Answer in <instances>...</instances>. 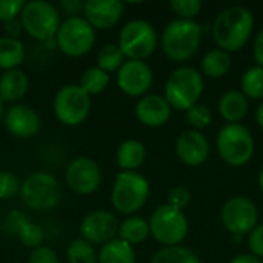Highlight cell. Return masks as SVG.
I'll use <instances>...</instances> for the list:
<instances>
[{
	"label": "cell",
	"instance_id": "3",
	"mask_svg": "<svg viewBox=\"0 0 263 263\" xmlns=\"http://www.w3.org/2000/svg\"><path fill=\"white\" fill-rule=\"evenodd\" d=\"M203 92V77L191 66H180L174 69L165 86V99L171 108L188 111L194 106Z\"/></svg>",
	"mask_w": 263,
	"mask_h": 263
},
{
	"label": "cell",
	"instance_id": "5",
	"mask_svg": "<svg viewBox=\"0 0 263 263\" xmlns=\"http://www.w3.org/2000/svg\"><path fill=\"white\" fill-rule=\"evenodd\" d=\"M23 203L34 211H51L62 200V186L48 173H34L20 186Z\"/></svg>",
	"mask_w": 263,
	"mask_h": 263
},
{
	"label": "cell",
	"instance_id": "34",
	"mask_svg": "<svg viewBox=\"0 0 263 263\" xmlns=\"http://www.w3.org/2000/svg\"><path fill=\"white\" fill-rule=\"evenodd\" d=\"M173 11L183 20H193L202 9L200 0H173L170 3Z\"/></svg>",
	"mask_w": 263,
	"mask_h": 263
},
{
	"label": "cell",
	"instance_id": "43",
	"mask_svg": "<svg viewBox=\"0 0 263 263\" xmlns=\"http://www.w3.org/2000/svg\"><path fill=\"white\" fill-rule=\"evenodd\" d=\"M230 263H262V260L254 257L253 254H240V256H236L234 259H231Z\"/></svg>",
	"mask_w": 263,
	"mask_h": 263
},
{
	"label": "cell",
	"instance_id": "32",
	"mask_svg": "<svg viewBox=\"0 0 263 263\" xmlns=\"http://www.w3.org/2000/svg\"><path fill=\"white\" fill-rule=\"evenodd\" d=\"M66 257L69 263H97V253L91 243L86 240L74 239L66 251Z\"/></svg>",
	"mask_w": 263,
	"mask_h": 263
},
{
	"label": "cell",
	"instance_id": "20",
	"mask_svg": "<svg viewBox=\"0 0 263 263\" xmlns=\"http://www.w3.org/2000/svg\"><path fill=\"white\" fill-rule=\"evenodd\" d=\"M28 91V77L20 69H9L0 76V100L18 102Z\"/></svg>",
	"mask_w": 263,
	"mask_h": 263
},
{
	"label": "cell",
	"instance_id": "8",
	"mask_svg": "<svg viewBox=\"0 0 263 263\" xmlns=\"http://www.w3.org/2000/svg\"><path fill=\"white\" fill-rule=\"evenodd\" d=\"M20 22L23 25V31H26L32 39L45 42L55 35L60 26V12L49 2L31 0L25 3L20 12Z\"/></svg>",
	"mask_w": 263,
	"mask_h": 263
},
{
	"label": "cell",
	"instance_id": "30",
	"mask_svg": "<svg viewBox=\"0 0 263 263\" xmlns=\"http://www.w3.org/2000/svg\"><path fill=\"white\" fill-rule=\"evenodd\" d=\"M123 63H125V55L119 48V45L116 43L105 45L97 54V68H100L108 74L119 71Z\"/></svg>",
	"mask_w": 263,
	"mask_h": 263
},
{
	"label": "cell",
	"instance_id": "28",
	"mask_svg": "<svg viewBox=\"0 0 263 263\" xmlns=\"http://www.w3.org/2000/svg\"><path fill=\"white\" fill-rule=\"evenodd\" d=\"M151 263H202L196 253L185 247H165L159 250Z\"/></svg>",
	"mask_w": 263,
	"mask_h": 263
},
{
	"label": "cell",
	"instance_id": "10",
	"mask_svg": "<svg viewBox=\"0 0 263 263\" xmlns=\"http://www.w3.org/2000/svg\"><path fill=\"white\" fill-rule=\"evenodd\" d=\"M59 49L69 57H80L89 52L96 42L94 28L83 17H68L55 32Z\"/></svg>",
	"mask_w": 263,
	"mask_h": 263
},
{
	"label": "cell",
	"instance_id": "46",
	"mask_svg": "<svg viewBox=\"0 0 263 263\" xmlns=\"http://www.w3.org/2000/svg\"><path fill=\"white\" fill-rule=\"evenodd\" d=\"M3 117V102L0 100V119Z\"/></svg>",
	"mask_w": 263,
	"mask_h": 263
},
{
	"label": "cell",
	"instance_id": "11",
	"mask_svg": "<svg viewBox=\"0 0 263 263\" xmlns=\"http://www.w3.org/2000/svg\"><path fill=\"white\" fill-rule=\"evenodd\" d=\"M91 97L79 85H66L57 91L54 112L60 123L66 126L80 125L89 114Z\"/></svg>",
	"mask_w": 263,
	"mask_h": 263
},
{
	"label": "cell",
	"instance_id": "33",
	"mask_svg": "<svg viewBox=\"0 0 263 263\" xmlns=\"http://www.w3.org/2000/svg\"><path fill=\"white\" fill-rule=\"evenodd\" d=\"M186 119H188L190 125L196 131H199V129H205L210 126V123L213 122V112L208 106L196 103L194 106H191L186 111Z\"/></svg>",
	"mask_w": 263,
	"mask_h": 263
},
{
	"label": "cell",
	"instance_id": "38",
	"mask_svg": "<svg viewBox=\"0 0 263 263\" xmlns=\"http://www.w3.org/2000/svg\"><path fill=\"white\" fill-rule=\"evenodd\" d=\"M28 263H60L57 253L49 247L34 248L29 254Z\"/></svg>",
	"mask_w": 263,
	"mask_h": 263
},
{
	"label": "cell",
	"instance_id": "14",
	"mask_svg": "<svg viewBox=\"0 0 263 263\" xmlns=\"http://www.w3.org/2000/svg\"><path fill=\"white\" fill-rule=\"evenodd\" d=\"M119 233V222L109 211L89 213L80 225V236L91 245H105L116 239Z\"/></svg>",
	"mask_w": 263,
	"mask_h": 263
},
{
	"label": "cell",
	"instance_id": "42",
	"mask_svg": "<svg viewBox=\"0 0 263 263\" xmlns=\"http://www.w3.org/2000/svg\"><path fill=\"white\" fill-rule=\"evenodd\" d=\"M254 60L257 62V66L263 68V29L254 39Z\"/></svg>",
	"mask_w": 263,
	"mask_h": 263
},
{
	"label": "cell",
	"instance_id": "35",
	"mask_svg": "<svg viewBox=\"0 0 263 263\" xmlns=\"http://www.w3.org/2000/svg\"><path fill=\"white\" fill-rule=\"evenodd\" d=\"M20 183L17 177L9 171H0V199L8 200L20 193Z\"/></svg>",
	"mask_w": 263,
	"mask_h": 263
},
{
	"label": "cell",
	"instance_id": "2",
	"mask_svg": "<svg viewBox=\"0 0 263 263\" xmlns=\"http://www.w3.org/2000/svg\"><path fill=\"white\" fill-rule=\"evenodd\" d=\"M200 35L202 28L197 22L176 18L170 22L162 32V49L170 60L185 62L197 52Z\"/></svg>",
	"mask_w": 263,
	"mask_h": 263
},
{
	"label": "cell",
	"instance_id": "24",
	"mask_svg": "<svg viewBox=\"0 0 263 263\" xmlns=\"http://www.w3.org/2000/svg\"><path fill=\"white\" fill-rule=\"evenodd\" d=\"M25 60V45L18 39L0 37V69L9 71Z\"/></svg>",
	"mask_w": 263,
	"mask_h": 263
},
{
	"label": "cell",
	"instance_id": "21",
	"mask_svg": "<svg viewBox=\"0 0 263 263\" xmlns=\"http://www.w3.org/2000/svg\"><path fill=\"white\" fill-rule=\"evenodd\" d=\"M250 109V103L248 99L243 96L242 91H228L220 97L219 102V112L220 116L230 122V123H237L240 122Z\"/></svg>",
	"mask_w": 263,
	"mask_h": 263
},
{
	"label": "cell",
	"instance_id": "45",
	"mask_svg": "<svg viewBox=\"0 0 263 263\" xmlns=\"http://www.w3.org/2000/svg\"><path fill=\"white\" fill-rule=\"evenodd\" d=\"M259 188H260V191L263 193V170L260 171V174H259Z\"/></svg>",
	"mask_w": 263,
	"mask_h": 263
},
{
	"label": "cell",
	"instance_id": "6",
	"mask_svg": "<svg viewBox=\"0 0 263 263\" xmlns=\"http://www.w3.org/2000/svg\"><path fill=\"white\" fill-rule=\"evenodd\" d=\"M217 151L225 163L231 166H243L254 154V139L247 126L240 123H228L217 136Z\"/></svg>",
	"mask_w": 263,
	"mask_h": 263
},
{
	"label": "cell",
	"instance_id": "16",
	"mask_svg": "<svg viewBox=\"0 0 263 263\" xmlns=\"http://www.w3.org/2000/svg\"><path fill=\"white\" fill-rule=\"evenodd\" d=\"M125 5L120 0H88L83 14L86 22L96 29H109L122 18Z\"/></svg>",
	"mask_w": 263,
	"mask_h": 263
},
{
	"label": "cell",
	"instance_id": "39",
	"mask_svg": "<svg viewBox=\"0 0 263 263\" xmlns=\"http://www.w3.org/2000/svg\"><path fill=\"white\" fill-rule=\"evenodd\" d=\"M248 245H250V250H251L253 256L262 260L263 259V223L262 225H257V227L250 233Z\"/></svg>",
	"mask_w": 263,
	"mask_h": 263
},
{
	"label": "cell",
	"instance_id": "25",
	"mask_svg": "<svg viewBox=\"0 0 263 263\" xmlns=\"http://www.w3.org/2000/svg\"><path fill=\"white\" fill-rule=\"evenodd\" d=\"M231 68V55L230 52L217 48L211 49L203 55L202 60V69L203 74H206L211 79H220L223 77Z\"/></svg>",
	"mask_w": 263,
	"mask_h": 263
},
{
	"label": "cell",
	"instance_id": "18",
	"mask_svg": "<svg viewBox=\"0 0 263 263\" xmlns=\"http://www.w3.org/2000/svg\"><path fill=\"white\" fill-rule=\"evenodd\" d=\"M3 119L8 133L18 139H29L40 129V117L32 108L25 105H12Z\"/></svg>",
	"mask_w": 263,
	"mask_h": 263
},
{
	"label": "cell",
	"instance_id": "23",
	"mask_svg": "<svg viewBox=\"0 0 263 263\" xmlns=\"http://www.w3.org/2000/svg\"><path fill=\"white\" fill-rule=\"evenodd\" d=\"M99 263H136V253L133 247L120 239L105 243L97 256Z\"/></svg>",
	"mask_w": 263,
	"mask_h": 263
},
{
	"label": "cell",
	"instance_id": "19",
	"mask_svg": "<svg viewBox=\"0 0 263 263\" xmlns=\"http://www.w3.org/2000/svg\"><path fill=\"white\" fill-rule=\"evenodd\" d=\"M136 116L140 123L149 128L165 125L171 117V106L165 97L157 94L143 96L136 106Z\"/></svg>",
	"mask_w": 263,
	"mask_h": 263
},
{
	"label": "cell",
	"instance_id": "37",
	"mask_svg": "<svg viewBox=\"0 0 263 263\" xmlns=\"http://www.w3.org/2000/svg\"><path fill=\"white\" fill-rule=\"evenodd\" d=\"M25 6L23 0H0V22L17 18Z\"/></svg>",
	"mask_w": 263,
	"mask_h": 263
},
{
	"label": "cell",
	"instance_id": "17",
	"mask_svg": "<svg viewBox=\"0 0 263 263\" xmlns=\"http://www.w3.org/2000/svg\"><path fill=\"white\" fill-rule=\"evenodd\" d=\"M176 153L185 165L199 166L205 163L210 156V143L200 131L188 129L179 136L176 142Z\"/></svg>",
	"mask_w": 263,
	"mask_h": 263
},
{
	"label": "cell",
	"instance_id": "36",
	"mask_svg": "<svg viewBox=\"0 0 263 263\" xmlns=\"http://www.w3.org/2000/svg\"><path fill=\"white\" fill-rule=\"evenodd\" d=\"M191 202V193L185 186H174L168 194V205L176 210H183Z\"/></svg>",
	"mask_w": 263,
	"mask_h": 263
},
{
	"label": "cell",
	"instance_id": "15",
	"mask_svg": "<svg viewBox=\"0 0 263 263\" xmlns=\"http://www.w3.org/2000/svg\"><path fill=\"white\" fill-rule=\"evenodd\" d=\"M117 85L131 97L143 96L153 85V71L142 60H125L117 71Z\"/></svg>",
	"mask_w": 263,
	"mask_h": 263
},
{
	"label": "cell",
	"instance_id": "22",
	"mask_svg": "<svg viewBox=\"0 0 263 263\" xmlns=\"http://www.w3.org/2000/svg\"><path fill=\"white\" fill-rule=\"evenodd\" d=\"M145 145L136 139L125 140L117 149V163L122 171H136L145 162Z\"/></svg>",
	"mask_w": 263,
	"mask_h": 263
},
{
	"label": "cell",
	"instance_id": "12",
	"mask_svg": "<svg viewBox=\"0 0 263 263\" xmlns=\"http://www.w3.org/2000/svg\"><path fill=\"white\" fill-rule=\"evenodd\" d=\"M259 213L247 197H231L222 208V223L234 236L248 234L257 227Z\"/></svg>",
	"mask_w": 263,
	"mask_h": 263
},
{
	"label": "cell",
	"instance_id": "47",
	"mask_svg": "<svg viewBox=\"0 0 263 263\" xmlns=\"http://www.w3.org/2000/svg\"><path fill=\"white\" fill-rule=\"evenodd\" d=\"M262 263H263V260H262Z\"/></svg>",
	"mask_w": 263,
	"mask_h": 263
},
{
	"label": "cell",
	"instance_id": "4",
	"mask_svg": "<svg viewBox=\"0 0 263 263\" xmlns=\"http://www.w3.org/2000/svg\"><path fill=\"white\" fill-rule=\"evenodd\" d=\"M149 196L148 180L136 171H122L117 174L111 193L114 208L123 214H133L142 210Z\"/></svg>",
	"mask_w": 263,
	"mask_h": 263
},
{
	"label": "cell",
	"instance_id": "1",
	"mask_svg": "<svg viewBox=\"0 0 263 263\" xmlns=\"http://www.w3.org/2000/svg\"><path fill=\"white\" fill-rule=\"evenodd\" d=\"M253 12L243 6L225 8L213 23V37L217 46L227 52L242 49L253 32Z\"/></svg>",
	"mask_w": 263,
	"mask_h": 263
},
{
	"label": "cell",
	"instance_id": "9",
	"mask_svg": "<svg viewBox=\"0 0 263 263\" xmlns=\"http://www.w3.org/2000/svg\"><path fill=\"white\" fill-rule=\"evenodd\" d=\"M148 225L149 234L165 247H177L188 234V220L183 211L176 210L168 203L154 210Z\"/></svg>",
	"mask_w": 263,
	"mask_h": 263
},
{
	"label": "cell",
	"instance_id": "13",
	"mask_svg": "<svg viewBox=\"0 0 263 263\" xmlns=\"http://www.w3.org/2000/svg\"><path fill=\"white\" fill-rule=\"evenodd\" d=\"M66 185L77 194H92L102 182L99 165L89 157H77L69 162L65 173Z\"/></svg>",
	"mask_w": 263,
	"mask_h": 263
},
{
	"label": "cell",
	"instance_id": "7",
	"mask_svg": "<svg viewBox=\"0 0 263 263\" xmlns=\"http://www.w3.org/2000/svg\"><path fill=\"white\" fill-rule=\"evenodd\" d=\"M119 48L128 60H145L157 46V32L154 26L143 20L136 18L128 22L119 34Z\"/></svg>",
	"mask_w": 263,
	"mask_h": 263
},
{
	"label": "cell",
	"instance_id": "26",
	"mask_svg": "<svg viewBox=\"0 0 263 263\" xmlns=\"http://www.w3.org/2000/svg\"><path fill=\"white\" fill-rule=\"evenodd\" d=\"M119 239L133 245L142 243L143 240H146V237L149 236V225L143 217H128L126 220H123L122 225H119Z\"/></svg>",
	"mask_w": 263,
	"mask_h": 263
},
{
	"label": "cell",
	"instance_id": "44",
	"mask_svg": "<svg viewBox=\"0 0 263 263\" xmlns=\"http://www.w3.org/2000/svg\"><path fill=\"white\" fill-rule=\"evenodd\" d=\"M256 119H257V123H259V126L263 129V102L259 105V108H257V112H256Z\"/></svg>",
	"mask_w": 263,
	"mask_h": 263
},
{
	"label": "cell",
	"instance_id": "29",
	"mask_svg": "<svg viewBox=\"0 0 263 263\" xmlns=\"http://www.w3.org/2000/svg\"><path fill=\"white\" fill-rule=\"evenodd\" d=\"M109 83V74L102 71L100 68L94 66V68H89L86 69L83 74H82V79H80V88L88 94V96H96V94H100L102 91L106 89Z\"/></svg>",
	"mask_w": 263,
	"mask_h": 263
},
{
	"label": "cell",
	"instance_id": "31",
	"mask_svg": "<svg viewBox=\"0 0 263 263\" xmlns=\"http://www.w3.org/2000/svg\"><path fill=\"white\" fill-rule=\"evenodd\" d=\"M240 86L247 99H263V68L257 65L248 68L242 76Z\"/></svg>",
	"mask_w": 263,
	"mask_h": 263
},
{
	"label": "cell",
	"instance_id": "41",
	"mask_svg": "<svg viewBox=\"0 0 263 263\" xmlns=\"http://www.w3.org/2000/svg\"><path fill=\"white\" fill-rule=\"evenodd\" d=\"M3 29H5V32H6V37L17 39V37L23 32V25H22V22H20L18 18H12V20L5 22Z\"/></svg>",
	"mask_w": 263,
	"mask_h": 263
},
{
	"label": "cell",
	"instance_id": "27",
	"mask_svg": "<svg viewBox=\"0 0 263 263\" xmlns=\"http://www.w3.org/2000/svg\"><path fill=\"white\" fill-rule=\"evenodd\" d=\"M14 227H15V231H17V237L18 240L22 242V245L25 247H29V248H39L42 247V242H43V230L29 222L26 217H23L22 214H14Z\"/></svg>",
	"mask_w": 263,
	"mask_h": 263
},
{
	"label": "cell",
	"instance_id": "40",
	"mask_svg": "<svg viewBox=\"0 0 263 263\" xmlns=\"http://www.w3.org/2000/svg\"><path fill=\"white\" fill-rule=\"evenodd\" d=\"M85 8V2L82 0H62L59 2V12L62 11L63 14L69 15V17H79L80 12H83Z\"/></svg>",
	"mask_w": 263,
	"mask_h": 263
}]
</instances>
